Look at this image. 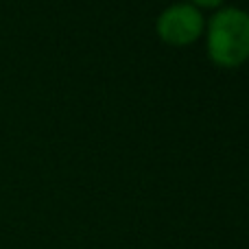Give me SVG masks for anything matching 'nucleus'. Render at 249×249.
I'll use <instances>...</instances> for the list:
<instances>
[{
	"label": "nucleus",
	"instance_id": "obj_2",
	"mask_svg": "<svg viewBox=\"0 0 249 249\" xmlns=\"http://www.w3.org/2000/svg\"><path fill=\"white\" fill-rule=\"evenodd\" d=\"M155 31H158L160 39L171 46H188L203 35L206 18H203L201 9L179 0L160 11L158 20H155Z\"/></svg>",
	"mask_w": 249,
	"mask_h": 249
},
{
	"label": "nucleus",
	"instance_id": "obj_3",
	"mask_svg": "<svg viewBox=\"0 0 249 249\" xmlns=\"http://www.w3.org/2000/svg\"><path fill=\"white\" fill-rule=\"evenodd\" d=\"M190 4H195L197 9H219L223 7V0H188Z\"/></svg>",
	"mask_w": 249,
	"mask_h": 249
},
{
	"label": "nucleus",
	"instance_id": "obj_1",
	"mask_svg": "<svg viewBox=\"0 0 249 249\" xmlns=\"http://www.w3.org/2000/svg\"><path fill=\"white\" fill-rule=\"evenodd\" d=\"M206 48L223 68H236L249 59V11L236 4L219 7L206 20Z\"/></svg>",
	"mask_w": 249,
	"mask_h": 249
}]
</instances>
